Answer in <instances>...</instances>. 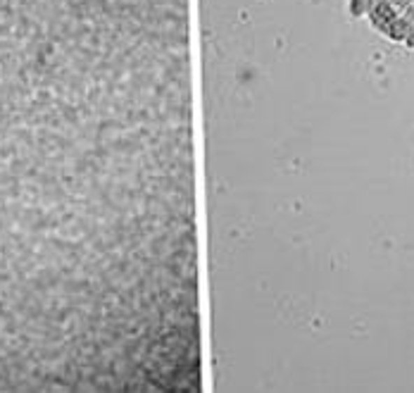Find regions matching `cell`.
Here are the masks:
<instances>
[{
  "mask_svg": "<svg viewBox=\"0 0 414 393\" xmlns=\"http://www.w3.org/2000/svg\"><path fill=\"white\" fill-rule=\"evenodd\" d=\"M376 0H350V13L355 17H359V15H369V10H371V5H374Z\"/></svg>",
  "mask_w": 414,
  "mask_h": 393,
  "instance_id": "1",
  "label": "cell"
}]
</instances>
